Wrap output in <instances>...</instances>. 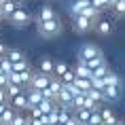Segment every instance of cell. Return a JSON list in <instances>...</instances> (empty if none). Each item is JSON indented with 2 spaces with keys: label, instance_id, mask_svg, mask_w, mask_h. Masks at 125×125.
Wrapping results in <instances>:
<instances>
[{
  "label": "cell",
  "instance_id": "1",
  "mask_svg": "<svg viewBox=\"0 0 125 125\" xmlns=\"http://www.w3.org/2000/svg\"><path fill=\"white\" fill-rule=\"evenodd\" d=\"M36 26H38V34L42 38H53V36L62 34V21H59V17L49 19V21H36Z\"/></svg>",
  "mask_w": 125,
  "mask_h": 125
},
{
  "label": "cell",
  "instance_id": "2",
  "mask_svg": "<svg viewBox=\"0 0 125 125\" xmlns=\"http://www.w3.org/2000/svg\"><path fill=\"white\" fill-rule=\"evenodd\" d=\"M95 57H102V51L93 42H85L76 53V62H89V59H95Z\"/></svg>",
  "mask_w": 125,
  "mask_h": 125
},
{
  "label": "cell",
  "instance_id": "3",
  "mask_svg": "<svg viewBox=\"0 0 125 125\" xmlns=\"http://www.w3.org/2000/svg\"><path fill=\"white\" fill-rule=\"evenodd\" d=\"M51 79H53V74H45V72H32V79H30V85L28 87H34V89H47L49 87V83H51Z\"/></svg>",
  "mask_w": 125,
  "mask_h": 125
},
{
  "label": "cell",
  "instance_id": "4",
  "mask_svg": "<svg viewBox=\"0 0 125 125\" xmlns=\"http://www.w3.org/2000/svg\"><path fill=\"white\" fill-rule=\"evenodd\" d=\"M9 21H11V23H13L15 28H23V26H28V23L32 21V15L28 13V11H26L23 7H19L13 15H11V17H9Z\"/></svg>",
  "mask_w": 125,
  "mask_h": 125
},
{
  "label": "cell",
  "instance_id": "5",
  "mask_svg": "<svg viewBox=\"0 0 125 125\" xmlns=\"http://www.w3.org/2000/svg\"><path fill=\"white\" fill-rule=\"evenodd\" d=\"M72 26H74V30L79 34H85V32H89V30L95 26V21L89 19V17H85V15H74L72 17Z\"/></svg>",
  "mask_w": 125,
  "mask_h": 125
},
{
  "label": "cell",
  "instance_id": "6",
  "mask_svg": "<svg viewBox=\"0 0 125 125\" xmlns=\"http://www.w3.org/2000/svg\"><path fill=\"white\" fill-rule=\"evenodd\" d=\"M9 104L13 106L15 110H30V102H28V93H19V95H15V98L9 100Z\"/></svg>",
  "mask_w": 125,
  "mask_h": 125
},
{
  "label": "cell",
  "instance_id": "7",
  "mask_svg": "<svg viewBox=\"0 0 125 125\" xmlns=\"http://www.w3.org/2000/svg\"><path fill=\"white\" fill-rule=\"evenodd\" d=\"M26 93H28V102H30V108L38 106L40 102L45 100L42 91H40V89H34V87H26Z\"/></svg>",
  "mask_w": 125,
  "mask_h": 125
},
{
  "label": "cell",
  "instance_id": "8",
  "mask_svg": "<svg viewBox=\"0 0 125 125\" xmlns=\"http://www.w3.org/2000/svg\"><path fill=\"white\" fill-rule=\"evenodd\" d=\"M55 17H57L55 9L49 7V4H45V7H40L38 15H36V21H49V19H55Z\"/></svg>",
  "mask_w": 125,
  "mask_h": 125
},
{
  "label": "cell",
  "instance_id": "9",
  "mask_svg": "<svg viewBox=\"0 0 125 125\" xmlns=\"http://www.w3.org/2000/svg\"><path fill=\"white\" fill-rule=\"evenodd\" d=\"M95 32L100 36H108L112 32V21L110 19H98L95 21Z\"/></svg>",
  "mask_w": 125,
  "mask_h": 125
},
{
  "label": "cell",
  "instance_id": "10",
  "mask_svg": "<svg viewBox=\"0 0 125 125\" xmlns=\"http://www.w3.org/2000/svg\"><path fill=\"white\" fill-rule=\"evenodd\" d=\"M74 72H76V76H81V79H91V76H93L91 68L87 66L85 62H76V66H74Z\"/></svg>",
  "mask_w": 125,
  "mask_h": 125
},
{
  "label": "cell",
  "instance_id": "11",
  "mask_svg": "<svg viewBox=\"0 0 125 125\" xmlns=\"http://www.w3.org/2000/svg\"><path fill=\"white\" fill-rule=\"evenodd\" d=\"M100 115H102L104 125H115V123H119V119H117V115L112 112V108H100Z\"/></svg>",
  "mask_w": 125,
  "mask_h": 125
},
{
  "label": "cell",
  "instance_id": "12",
  "mask_svg": "<svg viewBox=\"0 0 125 125\" xmlns=\"http://www.w3.org/2000/svg\"><path fill=\"white\" fill-rule=\"evenodd\" d=\"M19 9L17 2H11V0H2V19H9L11 15Z\"/></svg>",
  "mask_w": 125,
  "mask_h": 125
},
{
  "label": "cell",
  "instance_id": "13",
  "mask_svg": "<svg viewBox=\"0 0 125 125\" xmlns=\"http://www.w3.org/2000/svg\"><path fill=\"white\" fill-rule=\"evenodd\" d=\"M38 70L45 74H53V70H55V62H53L51 57H42L38 62Z\"/></svg>",
  "mask_w": 125,
  "mask_h": 125
},
{
  "label": "cell",
  "instance_id": "14",
  "mask_svg": "<svg viewBox=\"0 0 125 125\" xmlns=\"http://www.w3.org/2000/svg\"><path fill=\"white\" fill-rule=\"evenodd\" d=\"M119 93H121V85H106L104 87V95H106V102L108 100H117L119 98Z\"/></svg>",
  "mask_w": 125,
  "mask_h": 125
},
{
  "label": "cell",
  "instance_id": "15",
  "mask_svg": "<svg viewBox=\"0 0 125 125\" xmlns=\"http://www.w3.org/2000/svg\"><path fill=\"white\" fill-rule=\"evenodd\" d=\"M89 4H91L89 0H74L72 7H70V13H72V17H74V15H81L87 7H89Z\"/></svg>",
  "mask_w": 125,
  "mask_h": 125
},
{
  "label": "cell",
  "instance_id": "16",
  "mask_svg": "<svg viewBox=\"0 0 125 125\" xmlns=\"http://www.w3.org/2000/svg\"><path fill=\"white\" fill-rule=\"evenodd\" d=\"M91 112L93 110H89V108H76V110H74V117L79 119L81 125H87V121H89V117H91Z\"/></svg>",
  "mask_w": 125,
  "mask_h": 125
},
{
  "label": "cell",
  "instance_id": "17",
  "mask_svg": "<svg viewBox=\"0 0 125 125\" xmlns=\"http://www.w3.org/2000/svg\"><path fill=\"white\" fill-rule=\"evenodd\" d=\"M15 115H17V110L9 104L7 108H4V112H2V125H11V123H13V119H15Z\"/></svg>",
  "mask_w": 125,
  "mask_h": 125
},
{
  "label": "cell",
  "instance_id": "18",
  "mask_svg": "<svg viewBox=\"0 0 125 125\" xmlns=\"http://www.w3.org/2000/svg\"><path fill=\"white\" fill-rule=\"evenodd\" d=\"M87 95L93 100V102H98V104H102V102H106V95L102 89H95V87H91L89 91H87Z\"/></svg>",
  "mask_w": 125,
  "mask_h": 125
},
{
  "label": "cell",
  "instance_id": "19",
  "mask_svg": "<svg viewBox=\"0 0 125 125\" xmlns=\"http://www.w3.org/2000/svg\"><path fill=\"white\" fill-rule=\"evenodd\" d=\"M74 85L79 87L83 93H87V91L93 87V85H91V79H81V76H76V79H74Z\"/></svg>",
  "mask_w": 125,
  "mask_h": 125
},
{
  "label": "cell",
  "instance_id": "20",
  "mask_svg": "<svg viewBox=\"0 0 125 125\" xmlns=\"http://www.w3.org/2000/svg\"><path fill=\"white\" fill-rule=\"evenodd\" d=\"M70 70V66H68L66 62H55V70H53V76H57V79H62L64 74Z\"/></svg>",
  "mask_w": 125,
  "mask_h": 125
},
{
  "label": "cell",
  "instance_id": "21",
  "mask_svg": "<svg viewBox=\"0 0 125 125\" xmlns=\"http://www.w3.org/2000/svg\"><path fill=\"white\" fill-rule=\"evenodd\" d=\"M23 91H26V87L15 85V83H9V87H7V95H9V100L15 98V95H19V93H23Z\"/></svg>",
  "mask_w": 125,
  "mask_h": 125
},
{
  "label": "cell",
  "instance_id": "22",
  "mask_svg": "<svg viewBox=\"0 0 125 125\" xmlns=\"http://www.w3.org/2000/svg\"><path fill=\"white\" fill-rule=\"evenodd\" d=\"M7 57L15 64V62H21V59H26V55H23L19 49H9V51H7Z\"/></svg>",
  "mask_w": 125,
  "mask_h": 125
},
{
  "label": "cell",
  "instance_id": "23",
  "mask_svg": "<svg viewBox=\"0 0 125 125\" xmlns=\"http://www.w3.org/2000/svg\"><path fill=\"white\" fill-rule=\"evenodd\" d=\"M0 68H2V72H7V74H11L13 72V62L4 55V57H0Z\"/></svg>",
  "mask_w": 125,
  "mask_h": 125
},
{
  "label": "cell",
  "instance_id": "24",
  "mask_svg": "<svg viewBox=\"0 0 125 125\" xmlns=\"http://www.w3.org/2000/svg\"><path fill=\"white\" fill-rule=\"evenodd\" d=\"M87 125H104V121H102V115H100V108L91 112V117H89Z\"/></svg>",
  "mask_w": 125,
  "mask_h": 125
},
{
  "label": "cell",
  "instance_id": "25",
  "mask_svg": "<svg viewBox=\"0 0 125 125\" xmlns=\"http://www.w3.org/2000/svg\"><path fill=\"white\" fill-rule=\"evenodd\" d=\"M108 72H110V68L104 64V66H100V68L93 70V76H91V79H106V74H108Z\"/></svg>",
  "mask_w": 125,
  "mask_h": 125
},
{
  "label": "cell",
  "instance_id": "26",
  "mask_svg": "<svg viewBox=\"0 0 125 125\" xmlns=\"http://www.w3.org/2000/svg\"><path fill=\"white\" fill-rule=\"evenodd\" d=\"M23 70H30V64H28L26 59L15 62V64H13V72H23Z\"/></svg>",
  "mask_w": 125,
  "mask_h": 125
},
{
  "label": "cell",
  "instance_id": "27",
  "mask_svg": "<svg viewBox=\"0 0 125 125\" xmlns=\"http://www.w3.org/2000/svg\"><path fill=\"white\" fill-rule=\"evenodd\" d=\"M104 81H106V85H121V79H119V76L112 72V70L106 74V79H104Z\"/></svg>",
  "mask_w": 125,
  "mask_h": 125
},
{
  "label": "cell",
  "instance_id": "28",
  "mask_svg": "<svg viewBox=\"0 0 125 125\" xmlns=\"http://www.w3.org/2000/svg\"><path fill=\"white\" fill-rule=\"evenodd\" d=\"M74 79H76V72H74V68H70V70L62 76V83H64V85H68V83H74Z\"/></svg>",
  "mask_w": 125,
  "mask_h": 125
},
{
  "label": "cell",
  "instance_id": "29",
  "mask_svg": "<svg viewBox=\"0 0 125 125\" xmlns=\"http://www.w3.org/2000/svg\"><path fill=\"white\" fill-rule=\"evenodd\" d=\"M110 9H112L117 15H125V0H117V2H115Z\"/></svg>",
  "mask_w": 125,
  "mask_h": 125
},
{
  "label": "cell",
  "instance_id": "30",
  "mask_svg": "<svg viewBox=\"0 0 125 125\" xmlns=\"http://www.w3.org/2000/svg\"><path fill=\"white\" fill-rule=\"evenodd\" d=\"M91 4L95 9H100V11H104V9L110 7V0H91Z\"/></svg>",
  "mask_w": 125,
  "mask_h": 125
},
{
  "label": "cell",
  "instance_id": "31",
  "mask_svg": "<svg viewBox=\"0 0 125 125\" xmlns=\"http://www.w3.org/2000/svg\"><path fill=\"white\" fill-rule=\"evenodd\" d=\"M91 85L95 87V89H102V91H104V87H106V81H104V79H91Z\"/></svg>",
  "mask_w": 125,
  "mask_h": 125
},
{
  "label": "cell",
  "instance_id": "32",
  "mask_svg": "<svg viewBox=\"0 0 125 125\" xmlns=\"http://www.w3.org/2000/svg\"><path fill=\"white\" fill-rule=\"evenodd\" d=\"M9 83H11V79H9V74H0V87H2V89H7L9 87Z\"/></svg>",
  "mask_w": 125,
  "mask_h": 125
},
{
  "label": "cell",
  "instance_id": "33",
  "mask_svg": "<svg viewBox=\"0 0 125 125\" xmlns=\"http://www.w3.org/2000/svg\"><path fill=\"white\" fill-rule=\"evenodd\" d=\"M0 102H9V95H7V89L0 87Z\"/></svg>",
  "mask_w": 125,
  "mask_h": 125
},
{
  "label": "cell",
  "instance_id": "34",
  "mask_svg": "<svg viewBox=\"0 0 125 125\" xmlns=\"http://www.w3.org/2000/svg\"><path fill=\"white\" fill-rule=\"evenodd\" d=\"M7 51H9V47L4 45V42H0V57H4V55H7Z\"/></svg>",
  "mask_w": 125,
  "mask_h": 125
},
{
  "label": "cell",
  "instance_id": "35",
  "mask_svg": "<svg viewBox=\"0 0 125 125\" xmlns=\"http://www.w3.org/2000/svg\"><path fill=\"white\" fill-rule=\"evenodd\" d=\"M0 19H2V0H0Z\"/></svg>",
  "mask_w": 125,
  "mask_h": 125
},
{
  "label": "cell",
  "instance_id": "36",
  "mask_svg": "<svg viewBox=\"0 0 125 125\" xmlns=\"http://www.w3.org/2000/svg\"><path fill=\"white\" fill-rule=\"evenodd\" d=\"M55 125H66V123H55Z\"/></svg>",
  "mask_w": 125,
  "mask_h": 125
},
{
  "label": "cell",
  "instance_id": "37",
  "mask_svg": "<svg viewBox=\"0 0 125 125\" xmlns=\"http://www.w3.org/2000/svg\"><path fill=\"white\" fill-rule=\"evenodd\" d=\"M0 74H2V68H0ZM4 74H7V72H4Z\"/></svg>",
  "mask_w": 125,
  "mask_h": 125
},
{
  "label": "cell",
  "instance_id": "38",
  "mask_svg": "<svg viewBox=\"0 0 125 125\" xmlns=\"http://www.w3.org/2000/svg\"><path fill=\"white\" fill-rule=\"evenodd\" d=\"M115 125H121V121H119V123H115Z\"/></svg>",
  "mask_w": 125,
  "mask_h": 125
},
{
  "label": "cell",
  "instance_id": "39",
  "mask_svg": "<svg viewBox=\"0 0 125 125\" xmlns=\"http://www.w3.org/2000/svg\"><path fill=\"white\" fill-rule=\"evenodd\" d=\"M121 125H125V121H121Z\"/></svg>",
  "mask_w": 125,
  "mask_h": 125
},
{
  "label": "cell",
  "instance_id": "40",
  "mask_svg": "<svg viewBox=\"0 0 125 125\" xmlns=\"http://www.w3.org/2000/svg\"><path fill=\"white\" fill-rule=\"evenodd\" d=\"M89 2H91V0H89Z\"/></svg>",
  "mask_w": 125,
  "mask_h": 125
}]
</instances>
